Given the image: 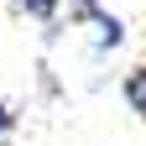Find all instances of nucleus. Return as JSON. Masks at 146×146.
<instances>
[{
  "label": "nucleus",
  "mask_w": 146,
  "mask_h": 146,
  "mask_svg": "<svg viewBox=\"0 0 146 146\" xmlns=\"http://www.w3.org/2000/svg\"><path fill=\"white\" fill-rule=\"evenodd\" d=\"M68 21L89 26V47H94V52H115L125 42V26L99 5V0H68Z\"/></svg>",
  "instance_id": "nucleus-1"
},
{
  "label": "nucleus",
  "mask_w": 146,
  "mask_h": 146,
  "mask_svg": "<svg viewBox=\"0 0 146 146\" xmlns=\"http://www.w3.org/2000/svg\"><path fill=\"white\" fill-rule=\"evenodd\" d=\"M120 99L131 104V115H136V120H146V63H136V68L120 78Z\"/></svg>",
  "instance_id": "nucleus-2"
},
{
  "label": "nucleus",
  "mask_w": 146,
  "mask_h": 146,
  "mask_svg": "<svg viewBox=\"0 0 146 146\" xmlns=\"http://www.w3.org/2000/svg\"><path fill=\"white\" fill-rule=\"evenodd\" d=\"M11 136H16V110H11L5 99H0V146H5Z\"/></svg>",
  "instance_id": "nucleus-4"
},
{
  "label": "nucleus",
  "mask_w": 146,
  "mask_h": 146,
  "mask_svg": "<svg viewBox=\"0 0 146 146\" xmlns=\"http://www.w3.org/2000/svg\"><path fill=\"white\" fill-rule=\"evenodd\" d=\"M11 11H21L26 21H52L63 11V0H11Z\"/></svg>",
  "instance_id": "nucleus-3"
}]
</instances>
